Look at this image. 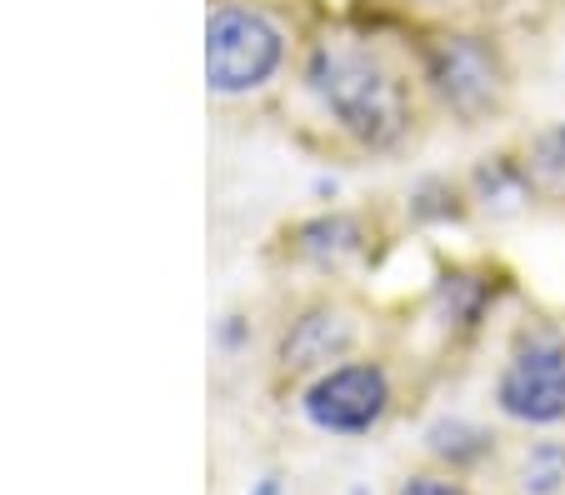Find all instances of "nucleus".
<instances>
[{
  "label": "nucleus",
  "mask_w": 565,
  "mask_h": 495,
  "mask_svg": "<svg viewBox=\"0 0 565 495\" xmlns=\"http://www.w3.org/2000/svg\"><path fill=\"white\" fill-rule=\"evenodd\" d=\"M246 495H286V485H280V475H260Z\"/></svg>",
  "instance_id": "dca6fc26"
},
{
  "label": "nucleus",
  "mask_w": 565,
  "mask_h": 495,
  "mask_svg": "<svg viewBox=\"0 0 565 495\" xmlns=\"http://www.w3.org/2000/svg\"><path fill=\"white\" fill-rule=\"evenodd\" d=\"M406 216L416 226H460L470 216L466 181H450V175H420V181H411Z\"/></svg>",
  "instance_id": "f8f14e48"
},
{
  "label": "nucleus",
  "mask_w": 565,
  "mask_h": 495,
  "mask_svg": "<svg viewBox=\"0 0 565 495\" xmlns=\"http://www.w3.org/2000/svg\"><path fill=\"white\" fill-rule=\"evenodd\" d=\"M280 256L300 270H316V276H351L355 266L375 256V226L361 211H316V216H300L280 230Z\"/></svg>",
  "instance_id": "0eeeda50"
},
{
  "label": "nucleus",
  "mask_w": 565,
  "mask_h": 495,
  "mask_svg": "<svg viewBox=\"0 0 565 495\" xmlns=\"http://www.w3.org/2000/svg\"><path fill=\"white\" fill-rule=\"evenodd\" d=\"M296 96L341 146L361 155L401 151L420 116V80L411 55L361 31H326L300 45Z\"/></svg>",
  "instance_id": "f257e3e1"
},
{
  "label": "nucleus",
  "mask_w": 565,
  "mask_h": 495,
  "mask_svg": "<svg viewBox=\"0 0 565 495\" xmlns=\"http://www.w3.org/2000/svg\"><path fill=\"white\" fill-rule=\"evenodd\" d=\"M521 495H565V441H531L515 471Z\"/></svg>",
  "instance_id": "ddd939ff"
},
{
  "label": "nucleus",
  "mask_w": 565,
  "mask_h": 495,
  "mask_svg": "<svg viewBox=\"0 0 565 495\" xmlns=\"http://www.w3.org/2000/svg\"><path fill=\"white\" fill-rule=\"evenodd\" d=\"M395 495H470V491L460 481H450V475L416 471V475H406V481L395 485Z\"/></svg>",
  "instance_id": "4468645a"
},
{
  "label": "nucleus",
  "mask_w": 565,
  "mask_h": 495,
  "mask_svg": "<svg viewBox=\"0 0 565 495\" xmlns=\"http://www.w3.org/2000/svg\"><path fill=\"white\" fill-rule=\"evenodd\" d=\"M300 416L320 435H371L395 406V380L385 361L375 356H345L331 370H320L300 386Z\"/></svg>",
  "instance_id": "39448f33"
},
{
  "label": "nucleus",
  "mask_w": 565,
  "mask_h": 495,
  "mask_svg": "<svg viewBox=\"0 0 565 495\" xmlns=\"http://www.w3.org/2000/svg\"><path fill=\"white\" fill-rule=\"evenodd\" d=\"M411 65H416L420 96L456 126H491L511 96V61L501 41L476 25L440 21L411 41Z\"/></svg>",
  "instance_id": "f03ea898"
},
{
  "label": "nucleus",
  "mask_w": 565,
  "mask_h": 495,
  "mask_svg": "<svg viewBox=\"0 0 565 495\" xmlns=\"http://www.w3.org/2000/svg\"><path fill=\"white\" fill-rule=\"evenodd\" d=\"M296 25L266 0H215L205 15V90L215 100H260L296 71Z\"/></svg>",
  "instance_id": "7ed1b4c3"
},
{
  "label": "nucleus",
  "mask_w": 565,
  "mask_h": 495,
  "mask_svg": "<svg viewBox=\"0 0 565 495\" xmlns=\"http://www.w3.org/2000/svg\"><path fill=\"white\" fill-rule=\"evenodd\" d=\"M466 195H470V211L491 220H511V216H525L535 201L531 191V175L521 165V151H491L480 155L466 175Z\"/></svg>",
  "instance_id": "1a4fd4ad"
},
{
  "label": "nucleus",
  "mask_w": 565,
  "mask_h": 495,
  "mask_svg": "<svg viewBox=\"0 0 565 495\" xmlns=\"http://www.w3.org/2000/svg\"><path fill=\"white\" fill-rule=\"evenodd\" d=\"M505 295V276L495 266H470V260H450L436 270L426 291V315L446 335H476L491 321L495 301Z\"/></svg>",
  "instance_id": "6e6552de"
},
{
  "label": "nucleus",
  "mask_w": 565,
  "mask_h": 495,
  "mask_svg": "<svg viewBox=\"0 0 565 495\" xmlns=\"http://www.w3.org/2000/svg\"><path fill=\"white\" fill-rule=\"evenodd\" d=\"M495 410L515 426H561L565 420V331L525 325L511 356L495 370Z\"/></svg>",
  "instance_id": "20e7f679"
},
{
  "label": "nucleus",
  "mask_w": 565,
  "mask_h": 495,
  "mask_svg": "<svg viewBox=\"0 0 565 495\" xmlns=\"http://www.w3.org/2000/svg\"><path fill=\"white\" fill-rule=\"evenodd\" d=\"M411 11H426V15H450L460 11V6H470V0H406Z\"/></svg>",
  "instance_id": "2eb2a0df"
},
{
  "label": "nucleus",
  "mask_w": 565,
  "mask_h": 495,
  "mask_svg": "<svg viewBox=\"0 0 565 495\" xmlns=\"http://www.w3.org/2000/svg\"><path fill=\"white\" fill-rule=\"evenodd\" d=\"M355 341H361V321L345 301L335 295H316V301L296 305L286 315L276 335V366L280 376H320L331 370L335 361L355 356Z\"/></svg>",
  "instance_id": "423d86ee"
},
{
  "label": "nucleus",
  "mask_w": 565,
  "mask_h": 495,
  "mask_svg": "<svg viewBox=\"0 0 565 495\" xmlns=\"http://www.w3.org/2000/svg\"><path fill=\"white\" fill-rule=\"evenodd\" d=\"M521 165H525V175H531L535 201L565 211V120H551V126L525 136Z\"/></svg>",
  "instance_id": "9d476101"
},
{
  "label": "nucleus",
  "mask_w": 565,
  "mask_h": 495,
  "mask_svg": "<svg viewBox=\"0 0 565 495\" xmlns=\"http://www.w3.org/2000/svg\"><path fill=\"white\" fill-rule=\"evenodd\" d=\"M420 441H426V451L436 455L446 471H470V465H480L495 451V435L486 431V426H476V420H466V416L430 420Z\"/></svg>",
  "instance_id": "9b49d317"
}]
</instances>
